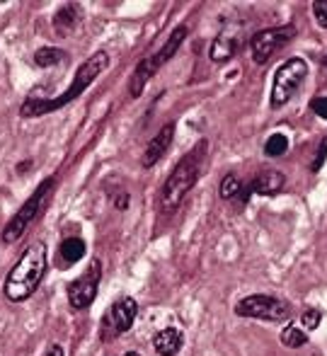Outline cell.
<instances>
[{"mask_svg": "<svg viewBox=\"0 0 327 356\" xmlns=\"http://www.w3.org/2000/svg\"><path fill=\"white\" fill-rule=\"evenodd\" d=\"M109 66V54L107 51H95L93 56H88L83 63H80L78 73H75V80L65 88V92H61L58 97H49V99H24L22 107H19V117L22 119H37L44 117V114H51L56 109L68 107L73 99H78L95 80L99 78Z\"/></svg>", "mask_w": 327, "mask_h": 356, "instance_id": "obj_1", "label": "cell"}, {"mask_svg": "<svg viewBox=\"0 0 327 356\" xmlns=\"http://www.w3.org/2000/svg\"><path fill=\"white\" fill-rule=\"evenodd\" d=\"M49 254L47 245L42 240L32 243L29 248H24V252L19 254V259L13 264V269L8 272L3 284V293L10 303H24L37 293L39 284H42L44 274H47Z\"/></svg>", "mask_w": 327, "mask_h": 356, "instance_id": "obj_2", "label": "cell"}, {"mask_svg": "<svg viewBox=\"0 0 327 356\" xmlns=\"http://www.w3.org/2000/svg\"><path fill=\"white\" fill-rule=\"evenodd\" d=\"M206 141H201L196 148H192L189 153L182 155L175 170L170 172V177L165 179L163 192H160V209L165 213H173L180 209V204L184 202L189 192L194 189V184L199 182L201 168H204V158H206Z\"/></svg>", "mask_w": 327, "mask_h": 356, "instance_id": "obj_3", "label": "cell"}, {"mask_svg": "<svg viewBox=\"0 0 327 356\" xmlns=\"http://www.w3.org/2000/svg\"><path fill=\"white\" fill-rule=\"evenodd\" d=\"M187 34H189L187 27H184V24H180V27L173 29V34L168 37V42H165L163 47L153 54V56L141 58V63L136 66L134 75H131V88H129L131 97H141V95H143L145 83H148V80L153 78V75L158 73L165 63L173 61V56L180 51V47H182V42L187 39Z\"/></svg>", "mask_w": 327, "mask_h": 356, "instance_id": "obj_4", "label": "cell"}, {"mask_svg": "<svg viewBox=\"0 0 327 356\" xmlns=\"http://www.w3.org/2000/svg\"><path fill=\"white\" fill-rule=\"evenodd\" d=\"M54 187H56V177H47L37 189H34L32 197H29L27 202H24L22 207L17 209V213H15L13 218L8 220V225L3 228V235H0V243H3V245H13V243H17V240L22 238L24 230L32 225V220L44 211V207H47V202H49V197H51Z\"/></svg>", "mask_w": 327, "mask_h": 356, "instance_id": "obj_5", "label": "cell"}, {"mask_svg": "<svg viewBox=\"0 0 327 356\" xmlns=\"http://www.w3.org/2000/svg\"><path fill=\"white\" fill-rule=\"evenodd\" d=\"M305 78H308V63L301 56H294L281 63L274 73V83H271V95H269L271 109H281L284 104H289L296 97V92L301 90Z\"/></svg>", "mask_w": 327, "mask_h": 356, "instance_id": "obj_6", "label": "cell"}, {"mask_svg": "<svg viewBox=\"0 0 327 356\" xmlns=\"http://www.w3.org/2000/svg\"><path fill=\"white\" fill-rule=\"evenodd\" d=\"M235 315L238 318H255V320H266V323H281L289 320L291 308L286 300L276 298L269 293H253L245 296L235 303Z\"/></svg>", "mask_w": 327, "mask_h": 356, "instance_id": "obj_7", "label": "cell"}, {"mask_svg": "<svg viewBox=\"0 0 327 356\" xmlns=\"http://www.w3.org/2000/svg\"><path fill=\"white\" fill-rule=\"evenodd\" d=\"M136 315H138V303L131 296H122L119 300H114L107 308V313L102 315L99 323V339L102 342H114L117 337H122L124 332H129L134 325Z\"/></svg>", "mask_w": 327, "mask_h": 356, "instance_id": "obj_8", "label": "cell"}, {"mask_svg": "<svg viewBox=\"0 0 327 356\" xmlns=\"http://www.w3.org/2000/svg\"><path fill=\"white\" fill-rule=\"evenodd\" d=\"M99 282H102V262L99 259H93L88 264L83 274L78 279L68 284L65 289V296H68V305L73 310H85L95 303L97 298V291H99Z\"/></svg>", "mask_w": 327, "mask_h": 356, "instance_id": "obj_9", "label": "cell"}, {"mask_svg": "<svg viewBox=\"0 0 327 356\" xmlns=\"http://www.w3.org/2000/svg\"><path fill=\"white\" fill-rule=\"evenodd\" d=\"M294 37H296L294 24H281V27H269V29H262V32H257L253 39H250V51H253L255 63H260V66L262 63H266Z\"/></svg>", "mask_w": 327, "mask_h": 356, "instance_id": "obj_10", "label": "cell"}, {"mask_svg": "<svg viewBox=\"0 0 327 356\" xmlns=\"http://www.w3.org/2000/svg\"><path fill=\"white\" fill-rule=\"evenodd\" d=\"M240 44H243V39H240V32L233 27H225L223 32L218 34V37L211 42L209 47V58L214 63H225L230 61V58L235 56V54L240 51Z\"/></svg>", "mask_w": 327, "mask_h": 356, "instance_id": "obj_11", "label": "cell"}, {"mask_svg": "<svg viewBox=\"0 0 327 356\" xmlns=\"http://www.w3.org/2000/svg\"><path fill=\"white\" fill-rule=\"evenodd\" d=\"M173 138H175V124L170 122V124H165L158 134H155L153 141L145 145L141 165H143V168H153L155 163H160V160L165 158V153L170 150V145H173Z\"/></svg>", "mask_w": 327, "mask_h": 356, "instance_id": "obj_12", "label": "cell"}, {"mask_svg": "<svg viewBox=\"0 0 327 356\" xmlns=\"http://www.w3.org/2000/svg\"><path fill=\"white\" fill-rule=\"evenodd\" d=\"M286 177L279 170H262L253 177V182L248 184L250 194H257V197H274L284 189Z\"/></svg>", "mask_w": 327, "mask_h": 356, "instance_id": "obj_13", "label": "cell"}, {"mask_svg": "<svg viewBox=\"0 0 327 356\" xmlns=\"http://www.w3.org/2000/svg\"><path fill=\"white\" fill-rule=\"evenodd\" d=\"M182 344H184V334L180 332L177 327H165V330H160V332L153 337V349L160 356H175V354H180Z\"/></svg>", "mask_w": 327, "mask_h": 356, "instance_id": "obj_14", "label": "cell"}, {"mask_svg": "<svg viewBox=\"0 0 327 356\" xmlns=\"http://www.w3.org/2000/svg\"><path fill=\"white\" fill-rule=\"evenodd\" d=\"M78 22H80V8L73 3L63 5V8L54 15V29H56V34H61V37H68V34L78 27Z\"/></svg>", "mask_w": 327, "mask_h": 356, "instance_id": "obj_15", "label": "cell"}, {"mask_svg": "<svg viewBox=\"0 0 327 356\" xmlns=\"http://www.w3.org/2000/svg\"><path fill=\"white\" fill-rule=\"evenodd\" d=\"M85 250H88L85 240L78 238V235H70V238H65L63 243H61V248H58V254H61L63 264H75V262H80V259L85 257Z\"/></svg>", "mask_w": 327, "mask_h": 356, "instance_id": "obj_16", "label": "cell"}, {"mask_svg": "<svg viewBox=\"0 0 327 356\" xmlns=\"http://www.w3.org/2000/svg\"><path fill=\"white\" fill-rule=\"evenodd\" d=\"M63 61H68V51L56 49V47H42V49H37V54H34V63H37L39 68H51Z\"/></svg>", "mask_w": 327, "mask_h": 356, "instance_id": "obj_17", "label": "cell"}, {"mask_svg": "<svg viewBox=\"0 0 327 356\" xmlns=\"http://www.w3.org/2000/svg\"><path fill=\"white\" fill-rule=\"evenodd\" d=\"M286 150H289V138H286L284 134H271V136L266 138V143H264L266 158H279Z\"/></svg>", "mask_w": 327, "mask_h": 356, "instance_id": "obj_18", "label": "cell"}, {"mask_svg": "<svg viewBox=\"0 0 327 356\" xmlns=\"http://www.w3.org/2000/svg\"><path fill=\"white\" fill-rule=\"evenodd\" d=\"M243 182H240L238 175H225L223 182H221V197L223 199H240V194H243Z\"/></svg>", "mask_w": 327, "mask_h": 356, "instance_id": "obj_19", "label": "cell"}, {"mask_svg": "<svg viewBox=\"0 0 327 356\" xmlns=\"http://www.w3.org/2000/svg\"><path fill=\"white\" fill-rule=\"evenodd\" d=\"M305 342H308V334H305L303 330L294 327V325H289V327L281 332V344H284V347L296 349V347H303Z\"/></svg>", "mask_w": 327, "mask_h": 356, "instance_id": "obj_20", "label": "cell"}, {"mask_svg": "<svg viewBox=\"0 0 327 356\" xmlns=\"http://www.w3.org/2000/svg\"><path fill=\"white\" fill-rule=\"evenodd\" d=\"M320 320H323V315H320V310H315V308H305L303 315H301V323H303V327L308 330V332L318 330Z\"/></svg>", "mask_w": 327, "mask_h": 356, "instance_id": "obj_21", "label": "cell"}, {"mask_svg": "<svg viewBox=\"0 0 327 356\" xmlns=\"http://www.w3.org/2000/svg\"><path fill=\"white\" fill-rule=\"evenodd\" d=\"M325 160H327V136L323 138V143H320L318 153H315V160L310 163V170H313V172H320V168H323Z\"/></svg>", "mask_w": 327, "mask_h": 356, "instance_id": "obj_22", "label": "cell"}, {"mask_svg": "<svg viewBox=\"0 0 327 356\" xmlns=\"http://www.w3.org/2000/svg\"><path fill=\"white\" fill-rule=\"evenodd\" d=\"M313 15H315V19H318L320 27H327V0H315Z\"/></svg>", "mask_w": 327, "mask_h": 356, "instance_id": "obj_23", "label": "cell"}, {"mask_svg": "<svg viewBox=\"0 0 327 356\" xmlns=\"http://www.w3.org/2000/svg\"><path fill=\"white\" fill-rule=\"evenodd\" d=\"M310 109H313V114H318L320 119L327 122V97H323V95H320V97H313L310 99Z\"/></svg>", "mask_w": 327, "mask_h": 356, "instance_id": "obj_24", "label": "cell"}, {"mask_svg": "<svg viewBox=\"0 0 327 356\" xmlns=\"http://www.w3.org/2000/svg\"><path fill=\"white\" fill-rule=\"evenodd\" d=\"M47 356H65V352L61 344H51V347L47 349Z\"/></svg>", "mask_w": 327, "mask_h": 356, "instance_id": "obj_25", "label": "cell"}, {"mask_svg": "<svg viewBox=\"0 0 327 356\" xmlns=\"http://www.w3.org/2000/svg\"><path fill=\"white\" fill-rule=\"evenodd\" d=\"M127 204H129V197H127V194H122V199H119L117 207H119V209H127Z\"/></svg>", "mask_w": 327, "mask_h": 356, "instance_id": "obj_26", "label": "cell"}, {"mask_svg": "<svg viewBox=\"0 0 327 356\" xmlns=\"http://www.w3.org/2000/svg\"><path fill=\"white\" fill-rule=\"evenodd\" d=\"M27 168H29V160H27V163H22V165H17V172H24Z\"/></svg>", "mask_w": 327, "mask_h": 356, "instance_id": "obj_27", "label": "cell"}, {"mask_svg": "<svg viewBox=\"0 0 327 356\" xmlns=\"http://www.w3.org/2000/svg\"><path fill=\"white\" fill-rule=\"evenodd\" d=\"M127 356H138V354H136V352H127Z\"/></svg>", "mask_w": 327, "mask_h": 356, "instance_id": "obj_28", "label": "cell"}]
</instances>
